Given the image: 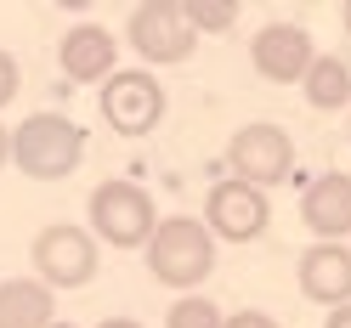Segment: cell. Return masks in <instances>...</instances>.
<instances>
[{"label": "cell", "mask_w": 351, "mask_h": 328, "mask_svg": "<svg viewBox=\"0 0 351 328\" xmlns=\"http://www.w3.org/2000/svg\"><path fill=\"white\" fill-rule=\"evenodd\" d=\"M85 159V125L69 114H29L12 130V164L29 181H62Z\"/></svg>", "instance_id": "7a4b0ae2"}, {"label": "cell", "mask_w": 351, "mask_h": 328, "mask_svg": "<svg viewBox=\"0 0 351 328\" xmlns=\"http://www.w3.org/2000/svg\"><path fill=\"white\" fill-rule=\"evenodd\" d=\"M227 323V312L215 300H204V294H182L165 312V328H221Z\"/></svg>", "instance_id": "9a60e30c"}, {"label": "cell", "mask_w": 351, "mask_h": 328, "mask_svg": "<svg viewBox=\"0 0 351 328\" xmlns=\"http://www.w3.org/2000/svg\"><path fill=\"white\" fill-rule=\"evenodd\" d=\"M57 294L40 277H6L0 283V328H51Z\"/></svg>", "instance_id": "4fadbf2b"}, {"label": "cell", "mask_w": 351, "mask_h": 328, "mask_svg": "<svg viewBox=\"0 0 351 328\" xmlns=\"http://www.w3.org/2000/svg\"><path fill=\"white\" fill-rule=\"evenodd\" d=\"M182 12H187V23H193V34H227L232 23H238V6L232 0H182Z\"/></svg>", "instance_id": "2e32d148"}, {"label": "cell", "mask_w": 351, "mask_h": 328, "mask_svg": "<svg viewBox=\"0 0 351 328\" xmlns=\"http://www.w3.org/2000/svg\"><path fill=\"white\" fill-rule=\"evenodd\" d=\"M300 221L317 244H346L351 238V176L346 170H323L300 192Z\"/></svg>", "instance_id": "30bf717a"}, {"label": "cell", "mask_w": 351, "mask_h": 328, "mask_svg": "<svg viewBox=\"0 0 351 328\" xmlns=\"http://www.w3.org/2000/svg\"><path fill=\"white\" fill-rule=\"evenodd\" d=\"M97 108H102L108 130H119V136H147V130H159V119H165V85L153 79V68H119L102 85Z\"/></svg>", "instance_id": "52a82bcc"}, {"label": "cell", "mask_w": 351, "mask_h": 328, "mask_svg": "<svg viewBox=\"0 0 351 328\" xmlns=\"http://www.w3.org/2000/svg\"><path fill=\"white\" fill-rule=\"evenodd\" d=\"M97 328H142V323H136V317H102Z\"/></svg>", "instance_id": "44dd1931"}, {"label": "cell", "mask_w": 351, "mask_h": 328, "mask_svg": "<svg viewBox=\"0 0 351 328\" xmlns=\"http://www.w3.org/2000/svg\"><path fill=\"white\" fill-rule=\"evenodd\" d=\"M57 62L74 85H108L119 74V40L108 34L102 23H74L57 46Z\"/></svg>", "instance_id": "8fae6325"}, {"label": "cell", "mask_w": 351, "mask_h": 328, "mask_svg": "<svg viewBox=\"0 0 351 328\" xmlns=\"http://www.w3.org/2000/svg\"><path fill=\"white\" fill-rule=\"evenodd\" d=\"M97 249H102V244L91 238V227L51 221V227H40V232H34L29 260H34V277L57 294V289H85V283L97 277V266H102V255H97Z\"/></svg>", "instance_id": "277c9868"}, {"label": "cell", "mask_w": 351, "mask_h": 328, "mask_svg": "<svg viewBox=\"0 0 351 328\" xmlns=\"http://www.w3.org/2000/svg\"><path fill=\"white\" fill-rule=\"evenodd\" d=\"M17 91H23V68H17V57L0 46V108H6Z\"/></svg>", "instance_id": "e0dca14e"}, {"label": "cell", "mask_w": 351, "mask_h": 328, "mask_svg": "<svg viewBox=\"0 0 351 328\" xmlns=\"http://www.w3.org/2000/svg\"><path fill=\"white\" fill-rule=\"evenodd\" d=\"M51 328H74V323H51Z\"/></svg>", "instance_id": "603a6c76"}, {"label": "cell", "mask_w": 351, "mask_h": 328, "mask_svg": "<svg viewBox=\"0 0 351 328\" xmlns=\"http://www.w3.org/2000/svg\"><path fill=\"white\" fill-rule=\"evenodd\" d=\"M272 221V204H267V192L250 187V181H215L204 192V227L221 238V244H255L261 232H267Z\"/></svg>", "instance_id": "ba28073f"}, {"label": "cell", "mask_w": 351, "mask_h": 328, "mask_svg": "<svg viewBox=\"0 0 351 328\" xmlns=\"http://www.w3.org/2000/svg\"><path fill=\"white\" fill-rule=\"evenodd\" d=\"M300 294L312 305H351V244H312L300 255Z\"/></svg>", "instance_id": "7c38bea8"}, {"label": "cell", "mask_w": 351, "mask_h": 328, "mask_svg": "<svg viewBox=\"0 0 351 328\" xmlns=\"http://www.w3.org/2000/svg\"><path fill=\"white\" fill-rule=\"evenodd\" d=\"M85 221H91V238L97 244H114V249H147V238L159 232V204H153V192L142 181H102L91 192V204H85Z\"/></svg>", "instance_id": "3957f363"}, {"label": "cell", "mask_w": 351, "mask_h": 328, "mask_svg": "<svg viewBox=\"0 0 351 328\" xmlns=\"http://www.w3.org/2000/svg\"><path fill=\"white\" fill-rule=\"evenodd\" d=\"M227 170H232V181H250V187H278V181H289L295 176V142H289V130L283 125H244V130H232V142H227Z\"/></svg>", "instance_id": "8992f818"}, {"label": "cell", "mask_w": 351, "mask_h": 328, "mask_svg": "<svg viewBox=\"0 0 351 328\" xmlns=\"http://www.w3.org/2000/svg\"><path fill=\"white\" fill-rule=\"evenodd\" d=\"M125 40H130V51H136L142 62H153V68L187 62L193 46H199L182 0H142V6L130 12V23H125Z\"/></svg>", "instance_id": "5b68a950"}, {"label": "cell", "mask_w": 351, "mask_h": 328, "mask_svg": "<svg viewBox=\"0 0 351 328\" xmlns=\"http://www.w3.org/2000/svg\"><path fill=\"white\" fill-rule=\"evenodd\" d=\"M250 62H255V74L272 79V85H300L306 68L317 62V46H312V34L300 23H267L250 40Z\"/></svg>", "instance_id": "9c48e42d"}, {"label": "cell", "mask_w": 351, "mask_h": 328, "mask_svg": "<svg viewBox=\"0 0 351 328\" xmlns=\"http://www.w3.org/2000/svg\"><path fill=\"white\" fill-rule=\"evenodd\" d=\"M221 328H278V317H267V312H232Z\"/></svg>", "instance_id": "ac0fdd59"}, {"label": "cell", "mask_w": 351, "mask_h": 328, "mask_svg": "<svg viewBox=\"0 0 351 328\" xmlns=\"http://www.w3.org/2000/svg\"><path fill=\"white\" fill-rule=\"evenodd\" d=\"M323 328H351V305H335V312H328V323Z\"/></svg>", "instance_id": "d6986e66"}, {"label": "cell", "mask_w": 351, "mask_h": 328, "mask_svg": "<svg viewBox=\"0 0 351 328\" xmlns=\"http://www.w3.org/2000/svg\"><path fill=\"white\" fill-rule=\"evenodd\" d=\"M300 91H306V108H317V114H340V108H351V57L317 51V62L300 79Z\"/></svg>", "instance_id": "5bb4252c"}, {"label": "cell", "mask_w": 351, "mask_h": 328, "mask_svg": "<svg viewBox=\"0 0 351 328\" xmlns=\"http://www.w3.org/2000/svg\"><path fill=\"white\" fill-rule=\"evenodd\" d=\"M340 23H346V34H351V0H346V12H340Z\"/></svg>", "instance_id": "7402d4cb"}, {"label": "cell", "mask_w": 351, "mask_h": 328, "mask_svg": "<svg viewBox=\"0 0 351 328\" xmlns=\"http://www.w3.org/2000/svg\"><path fill=\"white\" fill-rule=\"evenodd\" d=\"M147 272L165 283V289L199 294V283L215 272V232L204 227V215H170L159 221V232L147 238Z\"/></svg>", "instance_id": "6da1fadb"}, {"label": "cell", "mask_w": 351, "mask_h": 328, "mask_svg": "<svg viewBox=\"0 0 351 328\" xmlns=\"http://www.w3.org/2000/svg\"><path fill=\"white\" fill-rule=\"evenodd\" d=\"M6 164H12V130L0 125V170H6Z\"/></svg>", "instance_id": "ffe728a7"}]
</instances>
